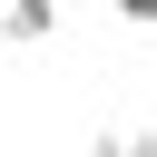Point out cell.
<instances>
[{
  "mask_svg": "<svg viewBox=\"0 0 157 157\" xmlns=\"http://www.w3.org/2000/svg\"><path fill=\"white\" fill-rule=\"evenodd\" d=\"M88 157H128V147H118V128H98V137H88Z\"/></svg>",
  "mask_w": 157,
  "mask_h": 157,
  "instance_id": "cell-3",
  "label": "cell"
},
{
  "mask_svg": "<svg viewBox=\"0 0 157 157\" xmlns=\"http://www.w3.org/2000/svg\"><path fill=\"white\" fill-rule=\"evenodd\" d=\"M118 29H128V39H157V0H137V10H118Z\"/></svg>",
  "mask_w": 157,
  "mask_h": 157,
  "instance_id": "cell-2",
  "label": "cell"
},
{
  "mask_svg": "<svg viewBox=\"0 0 157 157\" xmlns=\"http://www.w3.org/2000/svg\"><path fill=\"white\" fill-rule=\"evenodd\" d=\"M0 78H10V69H0Z\"/></svg>",
  "mask_w": 157,
  "mask_h": 157,
  "instance_id": "cell-4",
  "label": "cell"
},
{
  "mask_svg": "<svg viewBox=\"0 0 157 157\" xmlns=\"http://www.w3.org/2000/svg\"><path fill=\"white\" fill-rule=\"evenodd\" d=\"M10 39H59V10H39V0H10L0 10V49Z\"/></svg>",
  "mask_w": 157,
  "mask_h": 157,
  "instance_id": "cell-1",
  "label": "cell"
}]
</instances>
